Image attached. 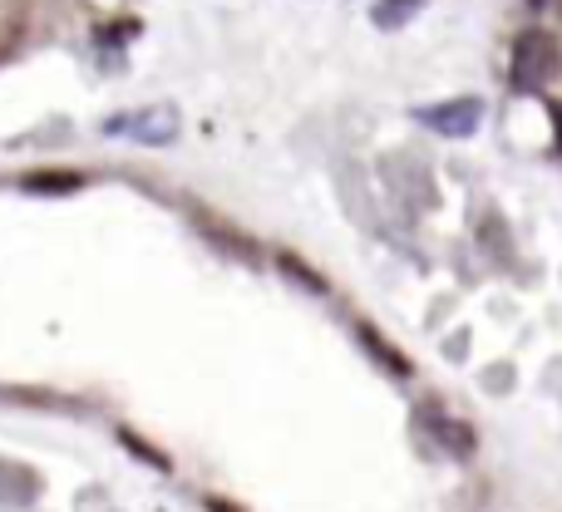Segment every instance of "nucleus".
<instances>
[{
	"label": "nucleus",
	"instance_id": "1",
	"mask_svg": "<svg viewBox=\"0 0 562 512\" xmlns=\"http://www.w3.org/2000/svg\"><path fill=\"white\" fill-rule=\"evenodd\" d=\"M558 75H562L558 35H548V30H528V35L514 45V84L528 89V94H538V89H548Z\"/></svg>",
	"mask_w": 562,
	"mask_h": 512
},
{
	"label": "nucleus",
	"instance_id": "2",
	"mask_svg": "<svg viewBox=\"0 0 562 512\" xmlns=\"http://www.w3.org/2000/svg\"><path fill=\"white\" fill-rule=\"evenodd\" d=\"M183 118H178L173 104H158V109H138V114H119V118H104V134H128L134 144H173Z\"/></svg>",
	"mask_w": 562,
	"mask_h": 512
},
{
	"label": "nucleus",
	"instance_id": "3",
	"mask_svg": "<svg viewBox=\"0 0 562 512\" xmlns=\"http://www.w3.org/2000/svg\"><path fill=\"white\" fill-rule=\"evenodd\" d=\"M419 124L425 128H435V134H445V138H469L479 128V118H484V104L479 99H449V104H429V109H419Z\"/></svg>",
	"mask_w": 562,
	"mask_h": 512
},
{
	"label": "nucleus",
	"instance_id": "4",
	"mask_svg": "<svg viewBox=\"0 0 562 512\" xmlns=\"http://www.w3.org/2000/svg\"><path fill=\"white\" fill-rule=\"evenodd\" d=\"M419 424H425L429 434H435L439 444L449 448V454H459V458H469V454H474V429H469V424H459V419H449V414H439L435 405H425V409H419Z\"/></svg>",
	"mask_w": 562,
	"mask_h": 512
},
{
	"label": "nucleus",
	"instance_id": "5",
	"mask_svg": "<svg viewBox=\"0 0 562 512\" xmlns=\"http://www.w3.org/2000/svg\"><path fill=\"white\" fill-rule=\"evenodd\" d=\"M415 10H419V0H380V5H375V25L395 30V25H405Z\"/></svg>",
	"mask_w": 562,
	"mask_h": 512
},
{
	"label": "nucleus",
	"instance_id": "6",
	"mask_svg": "<svg viewBox=\"0 0 562 512\" xmlns=\"http://www.w3.org/2000/svg\"><path fill=\"white\" fill-rule=\"evenodd\" d=\"M25 187L30 193H69V187H79V173H40Z\"/></svg>",
	"mask_w": 562,
	"mask_h": 512
},
{
	"label": "nucleus",
	"instance_id": "7",
	"mask_svg": "<svg viewBox=\"0 0 562 512\" xmlns=\"http://www.w3.org/2000/svg\"><path fill=\"white\" fill-rule=\"evenodd\" d=\"M360 340H366V345H370V350H375V355H380V360H385V365H390V369H395V375H409V365H405V360H400V355H395V350H390V345H385V340H380V335H375V330H360Z\"/></svg>",
	"mask_w": 562,
	"mask_h": 512
},
{
	"label": "nucleus",
	"instance_id": "8",
	"mask_svg": "<svg viewBox=\"0 0 562 512\" xmlns=\"http://www.w3.org/2000/svg\"><path fill=\"white\" fill-rule=\"evenodd\" d=\"M207 512H237L233 503H223V498H213V503H207Z\"/></svg>",
	"mask_w": 562,
	"mask_h": 512
},
{
	"label": "nucleus",
	"instance_id": "9",
	"mask_svg": "<svg viewBox=\"0 0 562 512\" xmlns=\"http://www.w3.org/2000/svg\"><path fill=\"white\" fill-rule=\"evenodd\" d=\"M553 118H558V134H562V104H558V109H553Z\"/></svg>",
	"mask_w": 562,
	"mask_h": 512
}]
</instances>
